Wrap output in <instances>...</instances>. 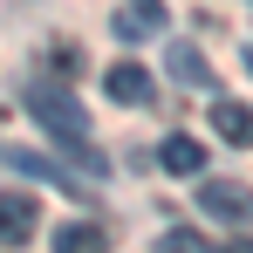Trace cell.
Returning a JSON list of instances; mask_svg holds the SVG:
<instances>
[{
  "instance_id": "1",
  "label": "cell",
  "mask_w": 253,
  "mask_h": 253,
  "mask_svg": "<svg viewBox=\"0 0 253 253\" xmlns=\"http://www.w3.org/2000/svg\"><path fill=\"white\" fill-rule=\"evenodd\" d=\"M28 110L42 117V130L55 137V144H69V158H76L89 178H103V151L89 144V117H83L76 96H62L55 83H28Z\"/></svg>"
},
{
  "instance_id": "2",
  "label": "cell",
  "mask_w": 253,
  "mask_h": 253,
  "mask_svg": "<svg viewBox=\"0 0 253 253\" xmlns=\"http://www.w3.org/2000/svg\"><path fill=\"white\" fill-rule=\"evenodd\" d=\"M199 206H206L212 219H226V226H253V192L240 178H206V185H199Z\"/></svg>"
},
{
  "instance_id": "3",
  "label": "cell",
  "mask_w": 253,
  "mask_h": 253,
  "mask_svg": "<svg viewBox=\"0 0 253 253\" xmlns=\"http://www.w3.org/2000/svg\"><path fill=\"white\" fill-rule=\"evenodd\" d=\"M42 226V206L35 192H0V247H28Z\"/></svg>"
},
{
  "instance_id": "4",
  "label": "cell",
  "mask_w": 253,
  "mask_h": 253,
  "mask_svg": "<svg viewBox=\"0 0 253 253\" xmlns=\"http://www.w3.org/2000/svg\"><path fill=\"white\" fill-rule=\"evenodd\" d=\"M110 28H117V42H151V35H165V7L158 0H117Z\"/></svg>"
},
{
  "instance_id": "5",
  "label": "cell",
  "mask_w": 253,
  "mask_h": 253,
  "mask_svg": "<svg viewBox=\"0 0 253 253\" xmlns=\"http://www.w3.org/2000/svg\"><path fill=\"white\" fill-rule=\"evenodd\" d=\"M103 89H110V103H130V110H137V103H151V69H144V62H110V76H103Z\"/></svg>"
},
{
  "instance_id": "6",
  "label": "cell",
  "mask_w": 253,
  "mask_h": 253,
  "mask_svg": "<svg viewBox=\"0 0 253 253\" xmlns=\"http://www.w3.org/2000/svg\"><path fill=\"white\" fill-rule=\"evenodd\" d=\"M212 130H219L233 151H247V144H253V110L233 103V96H219V103H212Z\"/></svg>"
},
{
  "instance_id": "7",
  "label": "cell",
  "mask_w": 253,
  "mask_h": 253,
  "mask_svg": "<svg viewBox=\"0 0 253 253\" xmlns=\"http://www.w3.org/2000/svg\"><path fill=\"white\" fill-rule=\"evenodd\" d=\"M55 253H110V233L89 219H62L55 226Z\"/></svg>"
},
{
  "instance_id": "8",
  "label": "cell",
  "mask_w": 253,
  "mask_h": 253,
  "mask_svg": "<svg viewBox=\"0 0 253 253\" xmlns=\"http://www.w3.org/2000/svg\"><path fill=\"white\" fill-rule=\"evenodd\" d=\"M165 69H171V76H178V83H185V89H212V69H206V55H199V48H192V42H171V55H165Z\"/></svg>"
},
{
  "instance_id": "9",
  "label": "cell",
  "mask_w": 253,
  "mask_h": 253,
  "mask_svg": "<svg viewBox=\"0 0 253 253\" xmlns=\"http://www.w3.org/2000/svg\"><path fill=\"white\" fill-rule=\"evenodd\" d=\"M7 165L21 171V178H48V185H62V192H69V165H55V158H42V151H21V144H7Z\"/></svg>"
},
{
  "instance_id": "10",
  "label": "cell",
  "mask_w": 253,
  "mask_h": 253,
  "mask_svg": "<svg viewBox=\"0 0 253 253\" xmlns=\"http://www.w3.org/2000/svg\"><path fill=\"white\" fill-rule=\"evenodd\" d=\"M165 171H206V144L199 137H165Z\"/></svg>"
},
{
  "instance_id": "11",
  "label": "cell",
  "mask_w": 253,
  "mask_h": 253,
  "mask_svg": "<svg viewBox=\"0 0 253 253\" xmlns=\"http://www.w3.org/2000/svg\"><path fill=\"white\" fill-rule=\"evenodd\" d=\"M48 62H55V76H69V83L83 76V48H76V42H55V48H48Z\"/></svg>"
},
{
  "instance_id": "12",
  "label": "cell",
  "mask_w": 253,
  "mask_h": 253,
  "mask_svg": "<svg viewBox=\"0 0 253 253\" xmlns=\"http://www.w3.org/2000/svg\"><path fill=\"white\" fill-rule=\"evenodd\" d=\"M158 253H212V247L199 240V233H185V226H178V233H158Z\"/></svg>"
},
{
  "instance_id": "13",
  "label": "cell",
  "mask_w": 253,
  "mask_h": 253,
  "mask_svg": "<svg viewBox=\"0 0 253 253\" xmlns=\"http://www.w3.org/2000/svg\"><path fill=\"white\" fill-rule=\"evenodd\" d=\"M240 62H247V76H253V48H240Z\"/></svg>"
},
{
  "instance_id": "14",
  "label": "cell",
  "mask_w": 253,
  "mask_h": 253,
  "mask_svg": "<svg viewBox=\"0 0 253 253\" xmlns=\"http://www.w3.org/2000/svg\"><path fill=\"white\" fill-rule=\"evenodd\" d=\"M0 124H7V110H0Z\"/></svg>"
}]
</instances>
